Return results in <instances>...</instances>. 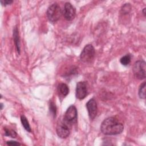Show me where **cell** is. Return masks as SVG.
Instances as JSON below:
<instances>
[{
  "mask_svg": "<svg viewBox=\"0 0 146 146\" xmlns=\"http://www.w3.org/2000/svg\"><path fill=\"white\" fill-rule=\"evenodd\" d=\"M1 3L2 5L4 6H6L8 5L11 4V3H13V1L11 0H6V1H1Z\"/></svg>",
  "mask_w": 146,
  "mask_h": 146,
  "instance_id": "cell-19",
  "label": "cell"
},
{
  "mask_svg": "<svg viewBox=\"0 0 146 146\" xmlns=\"http://www.w3.org/2000/svg\"><path fill=\"white\" fill-rule=\"evenodd\" d=\"M6 144L8 145H21V143L16 141H8L6 142Z\"/></svg>",
  "mask_w": 146,
  "mask_h": 146,
  "instance_id": "cell-18",
  "label": "cell"
},
{
  "mask_svg": "<svg viewBox=\"0 0 146 146\" xmlns=\"http://www.w3.org/2000/svg\"><path fill=\"white\" fill-rule=\"evenodd\" d=\"M46 14L48 20L52 23H55L59 19L62 11L60 6L58 3H54L48 7Z\"/></svg>",
  "mask_w": 146,
  "mask_h": 146,
  "instance_id": "cell-2",
  "label": "cell"
},
{
  "mask_svg": "<svg viewBox=\"0 0 146 146\" xmlns=\"http://www.w3.org/2000/svg\"><path fill=\"white\" fill-rule=\"evenodd\" d=\"M145 62L143 60L136 62L133 65V72L136 78L142 80L145 78Z\"/></svg>",
  "mask_w": 146,
  "mask_h": 146,
  "instance_id": "cell-4",
  "label": "cell"
},
{
  "mask_svg": "<svg viewBox=\"0 0 146 146\" xmlns=\"http://www.w3.org/2000/svg\"><path fill=\"white\" fill-rule=\"evenodd\" d=\"M70 127L71 126L66 123L63 120L59 122L56 128L58 136L62 139L67 137L70 133Z\"/></svg>",
  "mask_w": 146,
  "mask_h": 146,
  "instance_id": "cell-6",
  "label": "cell"
},
{
  "mask_svg": "<svg viewBox=\"0 0 146 146\" xmlns=\"http://www.w3.org/2000/svg\"><path fill=\"white\" fill-rule=\"evenodd\" d=\"M139 96L141 99L145 98V82H144L139 87Z\"/></svg>",
  "mask_w": 146,
  "mask_h": 146,
  "instance_id": "cell-13",
  "label": "cell"
},
{
  "mask_svg": "<svg viewBox=\"0 0 146 146\" xmlns=\"http://www.w3.org/2000/svg\"><path fill=\"white\" fill-rule=\"evenodd\" d=\"M13 38L15 44V47L17 48V50L19 54H20V42L19 38V33L17 27H15L13 29Z\"/></svg>",
  "mask_w": 146,
  "mask_h": 146,
  "instance_id": "cell-10",
  "label": "cell"
},
{
  "mask_svg": "<svg viewBox=\"0 0 146 146\" xmlns=\"http://www.w3.org/2000/svg\"><path fill=\"white\" fill-rule=\"evenodd\" d=\"M50 111L51 113L54 116V117L55 116L56 113V107L53 102H51L50 104Z\"/></svg>",
  "mask_w": 146,
  "mask_h": 146,
  "instance_id": "cell-16",
  "label": "cell"
},
{
  "mask_svg": "<svg viewBox=\"0 0 146 146\" xmlns=\"http://www.w3.org/2000/svg\"><path fill=\"white\" fill-rule=\"evenodd\" d=\"M131 59V55L129 54H127V55L123 56L122 58H121L120 59V62L123 65L127 66L130 63Z\"/></svg>",
  "mask_w": 146,
  "mask_h": 146,
  "instance_id": "cell-14",
  "label": "cell"
},
{
  "mask_svg": "<svg viewBox=\"0 0 146 146\" xmlns=\"http://www.w3.org/2000/svg\"><path fill=\"white\" fill-rule=\"evenodd\" d=\"M76 11L75 7L69 2H66L64 6L63 14L67 21L72 20L75 16Z\"/></svg>",
  "mask_w": 146,
  "mask_h": 146,
  "instance_id": "cell-7",
  "label": "cell"
},
{
  "mask_svg": "<svg viewBox=\"0 0 146 146\" xmlns=\"http://www.w3.org/2000/svg\"><path fill=\"white\" fill-rule=\"evenodd\" d=\"M95 54V51L93 46L87 44L84 47L80 54V60L84 63H90L94 59Z\"/></svg>",
  "mask_w": 146,
  "mask_h": 146,
  "instance_id": "cell-3",
  "label": "cell"
},
{
  "mask_svg": "<svg viewBox=\"0 0 146 146\" xmlns=\"http://www.w3.org/2000/svg\"><path fill=\"white\" fill-rule=\"evenodd\" d=\"M87 94V87L86 82H79L76 87V97L78 99H84Z\"/></svg>",
  "mask_w": 146,
  "mask_h": 146,
  "instance_id": "cell-8",
  "label": "cell"
},
{
  "mask_svg": "<svg viewBox=\"0 0 146 146\" xmlns=\"http://www.w3.org/2000/svg\"><path fill=\"white\" fill-rule=\"evenodd\" d=\"M124 129V126L117 119L110 117L102 123L100 130L106 135H115L120 134Z\"/></svg>",
  "mask_w": 146,
  "mask_h": 146,
  "instance_id": "cell-1",
  "label": "cell"
},
{
  "mask_svg": "<svg viewBox=\"0 0 146 146\" xmlns=\"http://www.w3.org/2000/svg\"><path fill=\"white\" fill-rule=\"evenodd\" d=\"M58 90L63 96H66L69 92V88L68 86L65 83H60L58 86Z\"/></svg>",
  "mask_w": 146,
  "mask_h": 146,
  "instance_id": "cell-11",
  "label": "cell"
},
{
  "mask_svg": "<svg viewBox=\"0 0 146 146\" xmlns=\"http://www.w3.org/2000/svg\"><path fill=\"white\" fill-rule=\"evenodd\" d=\"M21 121L22 123V125L23 126L24 128L27 131L30 132H31V128H30V125L29 123V121L27 119V118L24 116V115H22L21 116Z\"/></svg>",
  "mask_w": 146,
  "mask_h": 146,
  "instance_id": "cell-12",
  "label": "cell"
},
{
  "mask_svg": "<svg viewBox=\"0 0 146 146\" xmlns=\"http://www.w3.org/2000/svg\"><path fill=\"white\" fill-rule=\"evenodd\" d=\"M86 107L88 111L89 117L91 119H94L97 114L98 107L97 104L94 99H91L86 103Z\"/></svg>",
  "mask_w": 146,
  "mask_h": 146,
  "instance_id": "cell-9",
  "label": "cell"
},
{
  "mask_svg": "<svg viewBox=\"0 0 146 146\" xmlns=\"http://www.w3.org/2000/svg\"><path fill=\"white\" fill-rule=\"evenodd\" d=\"M145 10H146V9L144 8V9H143V14L144 15V16L145 15Z\"/></svg>",
  "mask_w": 146,
  "mask_h": 146,
  "instance_id": "cell-20",
  "label": "cell"
},
{
  "mask_svg": "<svg viewBox=\"0 0 146 146\" xmlns=\"http://www.w3.org/2000/svg\"><path fill=\"white\" fill-rule=\"evenodd\" d=\"M1 110H2V107H3V104L1 103Z\"/></svg>",
  "mask_w": 146,
  "mask_h": 146,
  "instance_id": "cell-21",
  "label": "cell"
},
{
  "mask_svg": "<svg viewBox=\"0 0 146 146\" xmlns=\"http://www.w3.org/2000/svg\"><path fill=\"white\" fill-rule=\"evenodd\" d=\"M131 9V6L130 4L129 3H126L123 6V7L121 9V11H123V13L128 14L130 11Z\"/></svg>",
  "mask_w": 146,
  "mask_h": 146,
  "instance_id": "cell-17",
  "label": "cell"
},
{
  "mask_svg": "<svg viewBox=\"0 0 146 146\" xmlns=\"http://www.w3.org/2000/svg\"><path fill=\"white\" fill-rule=\"evenodd\" d=\"M77 110L74 106H70L66 111L63 120L70 126L76 123L77 119Z\"/></svg>",
  "mask_w": 146,
  "mask_h": 146,
  "instance_id": "cell-5",
  "label": "cell"
},
{
  "mask_svg": "<svg viewBox=\"0 0 146 146\" xmlns=\"http://www.w3.org/2000/svg\"><path fill=\"white\" fill-rule=\"evenodd\" d=\"M5 136H10L13 138H15L17 136V134L15 132V131H14L13 129H7L6 128H5Z\"/></svg>",
  "mask_w": 146,
  "mask_h": 146,
  "instance_id": "cell-15",
  "label": "cell"
}]
</instances>
